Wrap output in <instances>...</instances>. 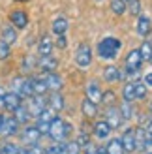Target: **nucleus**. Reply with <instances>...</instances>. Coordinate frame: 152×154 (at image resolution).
<instances>
[{
	"label": "nucleus",
	"mask_w": 152,
	"mask_h": 154,
	"mask_svg": "<svg viewBox=\"0 0 152 154\" xmlns=\"http://www.w3.org/2000/svg\"><path fill=\"white\" fill-rule=\"evenodd\" d=\"M135 94H137V100H143L147 96V87L145 83H135Z\"/></svg>",
	"instance_id": "4c0bfd02"
},
{
	"label": "nucleus",
	"mask_w": 152,
	"mask_h": 154,
	"mask_svg": "<svg viewBox=\"0 0 152 154\" xmlns=\"http://www.w3.org/2000/svg\"><path fill=\"white\" fill-rule=\"evenodd\" d=\"M49 126H51V122H41V120L36 122V128L40 130L41 135H49Z\"/></svg>",
	"instance_id": "58836bf2"
},
{
	"label": "nucleus",
	"mask_w": 152,
	"mask_h": 154,
	"mask_svg": "<svg viewBox=\"0 0 152 154\" xmlns=\"http://www.w3.org/2000/svg\"><path fill=\"white\" fill-rule=\"evenodd\" d=\"M105 149H107V154H126V150L122 147V141H120V139H111Z\"/></svg>",
	"instance_id": "a878e982"
},
{
	"label": "nucleus",
	"mask_w": 152,
	"mask_h": 154,
	"mask_svg": "<svg viewBox=\"0 0 152 154\" xmlns=\"http://www.w3.org/2000/svg\"><path fill=\"white\" fill-rule=\"evenodd\" d=\"M148 109H150V111H152V102H150V105H148Z\"/></svg>",
	"instance_id": "3c124183"
},
{
	"label": "nucleus",
	"mask_w": 152,
	"mask_h": 154,
	"mask_svg": "<svg viewBox=\"0 0 152 154\" xmlns=\"http://www.w3.org/2000/svg\"><path fill=\"white\" fill-rule=\"evenodd\" d=\"M145 130H147L148 134H152V119H150V120L147 122V126H145Z\"/></svg>",
	"instance_id": "de8ad7c7"
},
{
	"label": "nucleus",
	"mask_w": 152,
	"mask_h": 154,
	"mask_svg": "<svg viewBox=\"0 0 152 154\" xmlns=\"http://www.w3.org/2000/svg\"><path fill=\"white\" fill-rule=\"evenodd\" d=\"M45 107H47V102H45V98H43V94H34L32 96V100H30V105H28V111H30V115L32 117H38Z\"/></svg>",
	"instance_id": "423d86ee"
},
{
	"label": "nucleus",
	"mask_w": 152,
	"mask_h": 154,
	"mask_svg": "<svg viewBox=\"0 0 152 154\" xmlns=\"http://www.w3.org/2000/svg\"><path fill=\"white\" fill-rule=\"evenodd\" d=\"M152 30V21L145 15H139V21H137V34L141 38H147V34Z\"/></svg>",
	"instance_id": "412c9836"
},
{
	"label": "nucleus",
	"mask_w": 152,
	"mask_h": 154,
	"mask_svg": "<svg viewBox=\"0 0 152 154\" xmlns=\"http://www.w3.org/2000/svg\"><path fill=\"white\" fill-rule=\"evenodd\" d=\"M32 81V90H34V94H43L45 96V92H47V85H45V79H38V77H34V79H30Z\"/></svg>",
	"instance_id": "cd10ccee"
},
{
	"label": "nucleus",
	"mask_w": 152,
	"mask_h": 154,
	"mask_svg": "<svg viewBox=\"0 0 152 154\" xmlns=\"http://www.w3.org/2000/svg\"><path fill=\"white\" fill-rule=\"evenodd\" d=\"M103 79L107 81V83H118L120 79H122V73H120V70L117 66H105V70H103Z\"/></svg>",
	"instance_id": "2eb2a0df"
},
{
	"label": "nucleus",
	"mask_w": 152,
	"mask_h": 154,
	"mask_svg": "<svg viewBox=\"0 0 152 154\" xmlns=\"http://www.w3.org/2000/svg\"><path fill=\"white\" fill-rule=\"evenodd\" d=\"M19 147L17 145H13V143H4L2 145V149H0V152L2 154H19Z\"/></svg>",
	"instance_id": "c9c22d12"
},
{
	"label": "nucleus",
	"mask_w": 152,
	"mask_h": 154,
	"mask_svg": "<svg viewBox=\"0 0 152 154\" xmlns=\"http://www.w3.org/2000/svg\"><path fill=\"white\" fill-rule=\"evenodd\" d=\"M53 149H55L56 154H68V150H66V143H62V141H58Z\"/></svg>",
	"instance_id": "79ce46f5"
},
{
	"label": "nucleus",
	"mask_w": 152,
	"mask_h": 154,
	"mask_svg": "<svg viewBox=\"0 0 152 154\" xmlns=\"http://www.w3.org/2000/svg\"><path fill=\"white\" fill-rule=\"evenodd\" d=\"M85 154H98V147L92 145V143L87 145V147H85Z\"/></svg>",
	"instance_id": "37998d69"
},
{
	"label": "nucleus",
	"mask_w": 152,
	"mask_h": 154,
	"mask_svg": "<svg viewBox=\"0 0 152 154\" xmlns=\"http://www.w3.org/2000/svg\"><path fill=\"white\" fill-rule=\"evenodd\" d=\"M53 34H56V36H62L66 34V30L70 28V23H68L66 17H56L55 21H53Z\"/></svg>",
	"instance_id": "aec40b11"
},
{
	"label": "nucleus",
	"mask_w": 152,
	"mask_h": 154,
	"mask_svg": "<svg viewBox=\"0 0 152 154\" xmlns=\"http://www.w3.org/2000/svg\"><path fill=\"white\" fill-rule=\"evenodd\" d=\"M75 64L79 68H88L92 64V49L88 43H81L75 51Z\"/></svg>",
	"instance_id": "20e7f679"
},
{
	"label": "nucleus",
	"mask_w": 152,
	"mask_h": 154,
	"mask_svg": "<svg viewBox=\"0 0 152 154\" xmlns=\"http://www.w3.org/2000/svg\"><path fill=\"white\" fill-rule=\"evenodd\" d=\"M92 132H94V135L98 137V139H107V137L111 135V132H113V128L109 126L107 120H100V122H96V124H94Z\"/></svg>",
	"instance_id": "9b49d317"
},
{
	"label": "nucleus",
	"mask_w": 152,
	"mask_h": 154,
	"mask_svg": "<svg viewBox=\"0 0 152 154\" xmlns=\"http://www.w3.org/2000/svg\"><path fill=\"white\" fill-rule=\"evenodd\" d=\"M122 113H120L118 107H109L107 109V122L111 128H118L120 124H122Z\"/></svg>",
	"instance_id": "dca6fc26"
},
{
	"label": "nucleus",
	"mask_w": 152,
	"mask_h": 154,
	"mask_svg": "<svg viewBox=\"0 0 152 154\" xmlns=\"http://www.w3.org/2000/svg\"><path fill=\"white\" fill-rule=\"evenodd\" d=\"M4 119H6L4 115H0V126H2V122H4Z\"/></svg>",
	"instance_id": "8fccbe9b"
},
{
	"label": "nucleus",
	"mask_w": 152,
	"mask_h": 154,
	"mask_svg": "<svg viewBox=\"0 0 152 154\" xmlns=\"http://www.w3.org/2000/svg\"><path fill=\"white\" fill-rule=\"evenodd\" d=\"M117 102V94L113 90H107V92H102V102L100 103H105V105H113Z\"/></svg>",
	"instance_id": "72a5a7b5"
},
{
	"label": "nucleus",
	"mask_w": 152,
	"mask_h": 154,
	"mask_svg": "<svg viewBox=\"0 0 152 154\" xmlns=\"http://www.w3.org/2000/svg\"><path fill=\"white\" fill-rule=\"evenodd\" d=\"M19 122L15 117H6L4 122H2V126H0V135H4V137H11V135H17L19 134Z\"/></svg>",
	"instance_id": "39448f33"
},
{
	"label": "nucleus",
	"mask_w": 152,
	"mask_h": 154,
	"mask_svg": "<svg viewBox=\"0 0 152 154\" xmlns=\"http://www.w3.org/2000/svg\"><path fill=\"white\" fill-rule=\"evenodd\" d=\"M10 21H11V25L15 28H19V30H23V28L28 26V15H26L25 10H15V11H11Z\"/></svg>",
	"instance_id": "0eeeda50"
},
{
	"label": "nucleus",
	"mask_w": 152,
	"mask_h": 154,
	"mask_svg": "<svg viewBox=\"0 0 152 154\" xmlns=\"http://www.w3.org/2000/svg\"><path fill=\"white\" fill-rule=\"evenodd\" d=\"M53 40L49 36H43L41 40H40V43H38V53H40V57H45V55H51L53 53Z\"/></svg>",
	"instance_id": "4be33fe9"
},
{
	"label": "nucleus",
	"mask_w": 152,
	"mask_h": 154,
	"mask_svg": "<svg viewBox=\"0 0 152 154\" xmlns=\"http://www.w3.org/2000/svg\"><path fill=\"white\" fill-rule=\"evenodd\" d=\"M122 98L126 102H133V100H137V94H135V81H130L122 88Z\"/></svg>",
	"instance_id": "bb28decb"
},
{
	"label": "nucleus",
	"mask_w": 152,
	"mask_h": 154,
	"mask_svg": "<svg viewBox=\"0 0 152 154\" xmlns=\"http://www.w3.org/2000/svg\"><path fill=\"white\" fill-rule=\"evenodd\" d=\"M126 2H130V0H126Z\"/></svg>",
	"instance_id": "864d4df0"
},
{
	"label": "nucleus",
	"mask_w": 152,
	"mask_h": 154,
	"mask_svg": "<svg viewBox=\"0 0 152 154\" xmlns=\"http://www.w3.org/2000/svg\"><path fill=\"white\" fill-rule=\"evenodd\" d=\"M120 141H122V147H124L126 152H130V154H132V152L137 150V147H135V135H133V130H132V128H128V130H126Z\"/></svg>",
	"instance_id": "ddd939ff"
},
{
	"label": "nucleus",
	"mask_w": 152,
	"mask_h": 154,
	"mask_svg": "<svg viewBox=\"0 0 152 154\" xmlns=\"http://www.w3.org/2000/svg\"><path fill=\"white\" fill-rule=\"evenodd\" d=\"M66 150H68V154H79L81 147L77 141H70V143H66Z\"/></svg>",
	"instance_id": "e433bc0d"
},
{
	"label": "nucleus",
	"mask_w": 152,
	"mask_h": 154,
	"mask_svg": "<svg viewBox=\"0 0 152 154\" xmlns=\"http://www.w3.org/2000/svg\"><path fill=\"white\" fill-rule=\"evenodd\" d=\"M38 66H40L43 72H55L58 68V60L55 57H51V55H45V57H40Z\"/></svg>",
	"instance_id": "f3484780"
},
{
	"label": "nucleus",
	"mask_w": 152,
	"mask_h": 154,
	"mask_svg": "<svg viewBox=\"0 0 152 154\" xmlns=\"http://www.w3.org/2000/svg\"><path fill=\"white\" fill-rule=\"evenodd\" d=\"M17 2H26V0H17Z\"/></svg>",
	"instance_id": "603ef678"
},
{
	"label": "nucleus",
	"mask_w": 152,
	"mask_h": 154,
	"mask_svg": "<svg viewBox=\"0 0 152 154\" xmlns=\"http://www.w3.org/2000/svg\"><path fill=\"white\" fill-rule=\"evenodd\" d=\"M100 2H102V0H100Z\"/></svg>",
	"instance_id": "5fc2aeb1"
},
{
	"label": "nucleus",
	"mask_w": 152,
	"mask_h": 154,
	"mask_svg": "<svg viewBox=\"0 0 152 154\" xmlns=\"http://www.w3.org/2000/svg\"><path fill=\"white\" fill-rule=\"evenodd\" d=\"M77 143H79V147H81V149H85L87 145H90V135L83 132V134L77 137Z\"/></svg>",
	"instance_id": "ea45409f"
},
{
	"label": "nucleus",
	"mask_w": 152,
	"mask_h": 154,
	"mask_svg": "<svg viewBox=\"0 0 152 154\" xmlns=\"http://www.w3.org/2000/svg\"><path fill=\"white\" fill-rule=\"evenodd\" d=\"M4 96H6V90L0 88V107H4Z\"/></svg>",
	"instance_id": "49530a36"
},
{
	"label": "nucleus",
	"mask_w": 152,
	"mask_h": 154,
	"mask_svg": "<svg viewBox=\"0 0 152 154\" xmlns=\"http://www.w3.org/2000/svg\"><path fill=\"white\" fill-rule=\"evenodd\" d=\"M11 57V45L6 43L2 38H0V60H8Z\"/></svg>",
	"instance_id": "7c9ffc66"
},
{
	"label": "nucleus",
	"mask_w": 152,
	"mask_h": 154,
	"mask_svg": "<svg viewBox=\"0 0 152 154\" xmlns=\"http://www.w3.org/2000/svg\"><path fill=\"white\" fill-rule=\"evenodd\" d=\"M111 11L115 15H124L126 13V0H111Z\"/></svg>",
	"instance_id": "c85d7f7f"
},
{
	"label": "nucleus",
	"mask_w": 152,
	"mask_h": 154,
	"mask_svg": "<svg viewBox=\"0 0 152 154\" xmlns=\"http://www.w3.org/2000/svg\"><path fill=\"white\" fill-rule=\"evenodd\" d=\"M98 154H107V149H105V147H98Z\"/></svg>",
	"instance_id": "09e8293b"
},
{
	"label": "nucleus",
	"mask_w": 152,
	"mask_h": 154,
	"mask_svg": "<svg viewBox=\"0 0 152 154\" xmlns=\"http://www.w3.org/2000/svg\"><path fill=\"white\" fill-rule=\"evenodd\" d=\"M87 98L92 100L94 103L102 102V88H100V85H98V81H90L87 85Z\"/></svg>",
	"instance_id": "4468645a"
},
{
	"label": "nucleus",
	"mask_w": 152,
	"mask_h": 154,
	"mask_svg": "<svg viewBox=\"0 0 152 154\" xmlns=\"http://www.w3.org/2000/svg\"><path fill=\"white\" fill-rule=\"evenodd\" d=\"M55 45L58 49H66V45H68V40H66V34H62V36H58L56 38V42H55Z\"/></svg>",
	"instance_id": "a19ab883"
},
{
	"label": "nucleus",
	"mask_w": 152,
	"mask_h": 154,
	"mask_svg": "<svg viewBox=\"0 0 152 154\" xmlns=\"http://www.w3.org/2000/svg\"><path fill=\"white\" fill-rule=\"evenodd\" d=\"M71 132V124H68V122H64L60 117H55L51 120V126H49V137L53 141H64L68 135H70Z\"/></svg>",
	"instance_id": "f03ea898"
},
{
	"label": "nucleus",
	"mask_w": 152,
	"mask_h": 154,
	"mask_svg": "<svg viewBox=\"0 0 152 154\" xmlns=\"http://www.w3.org/2000/svg\"><path fill=\"white\" fill-rule=\"evenodd\" d=\"M141 62H143V57L139 49H132L126 55V70H139Z\"/></svg>",
	"instance_id": "1a4fd4ad"
},
{
	"label": "nucleus",
	"mask_w": 152,
	"mask_h": 154,
	"mask_svg": "<svg viewBox=\"0 0 152 154\" xmlns=\"http://www.w3.org/2000/svg\"><path fill=\"white\" fill-rule=\"evenodd\" d=\"M21 137H23V141H25L26 145H38L41 134H40V130H38L36 126H28V128H25V132H23Z\"/></svg>",
	"instance_id": "f8f14e48"
},
{
	"label": "nucleus",
	"mask_w": 152,
	"mask_h": 154,
	"mask_svg": "<svg viewBox=\"0 0 152 154\" xmlns=\"http://www.w3.org/2000/svg\"><path fill=\"white\" fill-rule=\"evenodd\" d=\"M141 51V57L145 62H148V60H152V42H143V45L139 47Z\"/></svg>",
	"instance_id": "c756f323"
},
{
	"label": "nucleus",
	"mask_w": 152,
	"mask_h": 154,
	"mask_svg": "<svg viewBox=\"0 0 152 154\" xmlns=\"http://www.w3.org/2000/svg\"><path fill=\"white\" fill-rule=\"evenodd\" d=\"M21 96L17 94V92H6V96H4V109H8V111H15L19 105H23V102H21Z\"/></svg>",
	"instance_id": "9d476101"
},
{
	"label": "nucleus",
	"mask_w": 152,
	"mask_h": 154,
	"mask_svg": "<svg viewBox=\"0 0 152 154\" xmlns=\"http://www.w3.org/2000/svg\"><path fill=\"white\" fill-rule=\"evenodd\" d=\"M49 105H51V109H55V111H62L66 107L64 96L60 94V92H53V94L49 96Z\"/></svg>",
	"instance_id": "5701e85b"
},
{
	"label": "nucleus",
	"mask_w": 152,
	"mask_h": 154,
	"mask_svg": "<svg viewBox=\"0 0 152 154\" xmlns=\"http://www.w3.org/2000/svg\"><path fill=\"white\" fill-rule=\"evenodd\" d=\"M133 135H135V147H137V150H141L145 141H147V130L143 126H139V128L133 130Z\"/></svg>",
	"instance_id": "393cba45"
},
{
	"label": "nucleus",
	"mask_w": 152,
	"mask_h": 154,
	"mask_svg": "<svg viewBox=\"0 0 152 154\" xmlns=\"http://www.w3.org/2000/svg\"><path fill=\"white\" fill-rule=\"evenodd\" d=\"M120 113H122V119H132V115H133V109H132V102H126L124 100V103L120 105Z\"/></svg>",
	"instance_id": "f704fd0d"
},
{
	"label": "nucleus",
	"mask_w": 152,
	"mask_h": 154,
	"mask_svg": "<svg viewBox=\"0 0 152 154\" xmlns=\"http://www.w3.org/2000/svg\"><path fill=\"white\" fill-rule=\"evenodd\" d=\"M0 38L6 42V43H10L13 45L15 42H17V28H15L13 25H6L2 26V32H0Z\"/></svg>",
	"instance_id": "a211bd4d"
},
{
	"label": "nucleus",
	"mask_w": 152,
	"mask_h": 154,
	"mask_svg": "<svg viewBox=\"0 0 152 154\" xmlns=\"http://www.w3.org/2000/svg\"><path fill=\"white\" fill-rule=\"evenodd\" d=\"M55 113H56L55 109H47V107H45V109H43L40 115H38V120H41V122H51L53 119L56 117Z\"/></svg>",
	"instance_id": "473e14b6"
},
{
	"label": "nucleus",
	"mask_w": 152,
	"mask_h": 154,
	"mask_svg": "<svg viewBox=\"0 0 152 154\" xmlns=\"http://www.w3.org/2000/svg\"><path fill=\"white\" fill-rule=\"evenodd\" d=\"M81 111H83V115H85L87 119H94L96 115H98V103H94L92 100L85 98V100H83V103H81Z\"/></svg>",
	"instance_id": "6ab92c4d"
},
{
	"label": "nucleus",
	"mask_w": 152,
	"mask_h": 154,
	"mask_svg": "<svg viewBox=\"0 0 152 154\" xmlns=\"http://www.w3.org/2000/svg\"><path fill=\"white\" fill-rule=\"evenodd\" d=\"M122 49V42L115 36H107L98 43V57L103 60H115Z\"/></svg>",
	"instance_id": "f257e3e1"
},
{
	"label": "nucleus",
	"mask_w": 152,
	"mask_h": 154,
	"mask_svg": "<svg viewBox=\"0 0 152 154\" xmlns=\"http://www.w3.org/2000/svg\"><path fill=\"white\" fill-rule=\"evenodd\" d=\"M11 87L13 92H17L21 98H32L34 96V90H32V81L25 79V77H15L11 81Z\"/></svg>",
	"instance_id": "7ed1b4c3"
},
{
	"label": "nucleus",
	"mask_w": 152,
	"mask_h": 154,
	"mask_svg": "<svg viewBox=\"0 0 152 154\" xmlns=\"http://www.w3.org/2000/svg\"><path fill=\"white\" fill-rule=\"evenodd\" d=\"M13 115H15V119H17L19 124H26V122H30V119H32V115H30L28 107H25V105H19L17 109L13 111Z\"/></svg>",
	"instance_id": "b1692460"
},
{
	"label": "nucleus",
	"mask_w": 152,
	"mask_h": 154,
	"mask_svg": "<svg viewBox=\"0 0 152 154\" xmlns=\"http://www.w3.org/2000/svg\"><path fill=\"white\" fill-rule=\"evenodd\" d=\"M0 154H2V152H0Z\"/></svg>",
	"instance_id": "6e6d98bb"
},
{
	"label": "nucleus",
	"mask_w": 152,
	"mask_h": 154,
	"mask_svg": "<svg viewBox=\"0 0 152 154\" xmlns=\"http://www.w3.org/2000/svg\"><path fill=\"white\" fill-rule=\"evenodd\" d=\"M43 79H45V85H47V88L53 90V92H60V88L64 87L62 77H60L58 73H55V72H47V75H45Z\"/></svg>",
	"instance_id": "6e6552de"
},
{
	"label": "nucleus",
	"mask_w": 152,
	"mask_h": 154,
	"mask_svg": "<svg viewBox=\"0 0 152 154\" xmlns=\"http://www.w3.org/2000/svg\"><path fill=\"white\" fill-rule=\"evenodd\" d=\"M145 85H147V87H152V72L145 75Z\"/></svg>",
	"instance_id": "a18cd8bd"
},
{
	"label": "nucleus",
	"mask_w": 152,
	"mask_h": 154,
	"mask_svg": "<svg viewBox=\"0 0 152 154\" xmlns=\"http://www.w3.org/2000/svg\"><path fill=\"white\" fill-rule=\"evenodd\" d=\"M126 11H130V15H139L141 13V2L139 0H130V2H126Z\"/></svg>",
	"instance_id": "2f4dec72"
},
{
	"label": "nucleus",
	"mask_w": 152,
	"mask_h": 154,
	"mask_svg": "<svg viewBox=\"0 0 152 154\" xmlns=\"http://www.w3.org/2000/svg\"><path fill=\"white\" fill-rule=\"evenodd\" d=\"M26 154H43V150L40 147H36V145H30V149L26 150Z\"/></svg>",
	"instance_id": "c03bdc74"
}]
</instances>
